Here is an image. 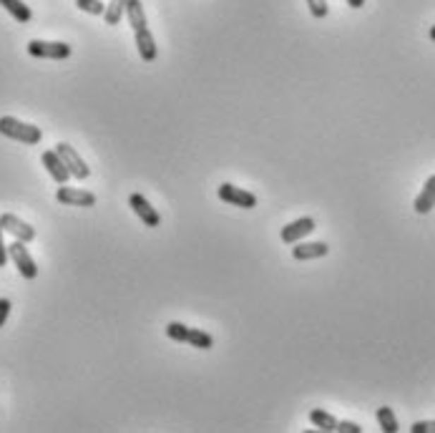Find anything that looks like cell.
<instances>
[{"label":"cell","mask_w":435,"mask_h":433,"mask_svg":"<svg viewBox=\"0 0 435 433\" xmlns=\"http://www.w3.org/2000/svg\"><path fill=\"white\" fill-rule=\"evenodd\" d=\"M0 134L8 136L13 141H20V144L35 146L40 139H43V131L33 124L18 121L16 116H0Z\"/></svg>","instance_id":"cell-1"},{"label":"cell","mask_w":435,"mask_h":433,"mask_svg":"<svg viewBox=\"0 0 435 433\" xmlns=\"http://www.w3.org/2000/svg\"><path fill=\"white\" fill-rule=\"evenodd\" d=\"M8 260H13V265L18 267V272H20L25 280H35V278H38V267H35V260L30 257L25 242L16 239L13 244H8Z\"/></svg>","instance_id":"cell-2"},{"label":"cell","mask_w":435,"mask_h":433,"mask_svg":"<svg viewBox=\"0 0 435 433\" xmlns=\"http://www.w3.org/2000/svg\"><path fill=\"white\" fill-rule=\"evenodd\" d=\"M56 151H58V156L64 159L66 169L71 172V177H73V179H88V177H91V169H88V164L81 159V154L71 144L61 141V144H56Z\"/></svg>","instance_id":"cell-3"},{"label":"cell","mask_w":435,"mask_h":433,"mask_svg":"<svg viewBox=\"0 0 435 433\" xmlns=\"http://www.w3.org/2000/svg\"><path fill=\"white\" fill-rule=\"evenodd\" d=\"M28 53L33 58H51V61H64L71 56L68 43H58V41H30Z\"/></svg>","instance_id":"cell-4"},{"label":"cell","mask_w":435,"mask_h":433,"mask_svg":"<svg viewBox=\"0 0 435 433\" xmlns=\"http://www.w3.org/2000/svg\"><path fill=\"white\" fill-rule=\"evenodd\" d=\"M219 199L227 204H234V207H242V209H254L257 207V196L252 191L242 189V186H234V184H222L217 189Z\"/></svg>","instance_id":"cell-5"},{"label":"cell","mask_w":435,"mask_h":433,"mask_svg":"<svg viewBox=\"0 0 435 433\" xmlns=\"http://www.w3.org/2000/svg\"><path fill=\"white\" fill-rule=\"evenodd\" d=\"M56 199L61 204H68V207H93L96 204V194L93 191L76 189V186H66V184L58 186Z\"/></svg>","instance_id":"cell-6"},{"label":"cell","mask_w":435,"mask_h":433,"mask_svg":"<svg viewBox=\"0 0 435 433\" xmlns=\"http://www.w3.org/2000/svg\"><path fill=\"white\" fill-rule=\"evenodd\" d=\"M0 227H3V232H8V235H13L16 239H20V242H33L35 239V230L28 225V222H23L20 217H16V214H3L0 217Z\"/></svg>","instance_id":"cell-7"},{"label":"cell","mask_w":435,"mask_h":433,"mask_svg":"<svg viewBox=\"0 0 435 433\" xmlns=\"http://www.w3.org/2000/svg\"><path fill=\"white\" fill-rule=\"evenodd\" d=\"M315 220L312 217H299V220H294V222H290L287 227H282V242L285 244H294V242H299L302 237H307V235H312L315 232Z\"/></svg>","instance_id":"cell-8"},{"label":"cell","mask_w":435,"mask_h":433,"mask_svg":"<svg viewBox=\"0 0 435 433\" xmlns=\"http://www.w3.org/2000/svg\"><path fill=\"white\" fill-rule=\"evenodd\" d=\"M129 207L133 209V214H136L138 220H141L146 227H159V225H161L159 212H156V209L151 207L146 196H141V194H131V196H129Z\"/></svg>","instance_id":"cell-9"},{"label":"cell","mask_w":435,"mask_h":433,"mask_svg":"<svg viewBox=\"0 0 435 433\" xmlns=\"http://www.w3.org/2000/svg\"><path fill=\"white\" fill-rule=\"evenodd\" d=\"M40 162H43V167H46V172L51 174L56 184H68L71 172H68V169H66L64 159L58 156V151H56V149L43 151V156H40Z\"/></svg>","instance_id":"cell-10"},{"label":"cell","mask_w":435,"mask_h":433,"mask_svg":"<svg viewBox=\"0 0 435 433\" xmlns=\"http://www.w3.org/2000/svg\"><path fill=\"white\" fill-rule=\"evenodd\" d=\"M327 252H330V247H327L325 242H302V244L294 242V247H292V257L297 262L320 260V257H325Z\"/></svg>","instance_id":"cell-11"},{"label":"cell","mask_w":435,"mask_h":433,"mask_svg":"<svg viewBox=\"0 0 435 433\" xmlns=\"http://www.w3.org/2000/svg\"><path fill=\"white\" fill-rule=\"evenodd\" d=\"M136 48H138V56L146 61V64H151L156 58V41H154V35H151L149 28H141L136 30Z\"/></svg>","instance_id":"cell-12"},{"label":"cell","mask_w":435,"mask_h":433,"mask_svg":"<svg viewBox=\"0 0 435 433\" xmlns=\"http://www.w3.org/2000/svg\"><path fill=\"white\" fill-rule=\"evenodd\" d=\"M433 207H435V174L425 182L423 191L415 196V204H412V209H415L418 214H428Z\"/></svg>","instance_id":"cell-13"},{"label":"cell","mask_w":435,"mask_h":433,"mask_svg":"<svg viewBox=\"0 0 435 433\" xmlns=\"http://www.w3.org/2000/svg\"><path fill=\"white\" fill-rule=\"evenodd\" d=\"M0 6L6 8L18 23H28L30 18H33V13H30V8L25 6L23 0H0Z\"/></svg>","instance_id":"cell-14"},{"label":"cell","mask_w":435,"mask_h":433,"mask_svg":"<svg viewBox=\"0 0 435 433\" xmlns=\"http://www.w3.org/2000/svg\"><path fill=\"white\" fill-rule=\"evenodd\" d=\"M126 16H129V23H131L133 30L146 28V13H143L141 0H129L126 3Z\"/></svg>","instance_id":"cell-15"},{"label":"cell","mask_w":435,"mask_h":433,"mask_svg":"<svg viewBox=\"0 0 435 433\" xmlns=\"http://www.w3.org/2000/svg\"><path fill=\"white\" fill-rule=\"evenodd\" d=\"M309 421L315 423V428H320V431H338V418L322 408L309 410Z\"/></svg>","instance_id":"cell-16"},{"label":"cell","mask_w":435,"mask_h":433,"mask_svg":"<svg viewBox=\"0 0 435 433\" xmlns=\"http://www.w3.org/2000/svg\"><path fill=\"white\" fill-rule=\"evenodd\" d=\"M378 423L380 428H383L385 433H398L400 431V426H398V418H395V410L388 408V405H383V408H378Z\"/></svg>","instance_id":"cell-17"},{"label":"cell","mask_w":435,"mask_h":433,"mask_svg":"<svg viewBox=\"0 0 435 433\" xmlns=\"http://www.w3.org/2000/svg\"><path fill=\"white\" fill-rule=\"evenodd\" d=\"M186 343L194 348H199V350H209V348L214 345V338L209 336V333H204V330L199 328H189V333H186Z\"/></svg>","instance_id":"cell-18"},{"label":"cell","mask_w":435,"mask_h":433,"mask_svg":"<svg viewBox=\"0 0 435 433\" xmlns=\"http://www.w3.org/2000/svg\"><path fill=\"white\" fill-rule=\"evenodd\" d=\"M126 3H129V0H111L109 6H106V13H103L106 23H109V25H119L121 16L126 13Z\"/></svg>","instance_id":"cell-19"},{"label":"cell","mask_w":435,"mask_h":433,"mask_svg":"<svg viewBox=\"0 0 435 433\" xmlns=\"http://www.w3.org/2000/svg\"><path fill=\"white\" fill-rule=\"evenodd\" d=\"M76 6H78L81 11L91 13V16H103V13H106V6H103L101 0H76Z\"/></svg>","instance_id":"cell-20"},{"label":"cell","mask_w":435,"mask_h":433,"mask_svg":"<svg viewBox=\"0 0 435 433\" xmlns=\"http://www.w3.org/2000/svg\"><path fill=\"white\" fill-rule=\"evenodd\" d=\"M186 333H189V328L181 323H169L167 325V336L172 338V340L177 343H186Z\"/></svg>","instance_id":"cell-21"},{"label":"cell","mask_w":435,"mask_h":433,"mask_svg":"<svg viewBox=\"0 0 435 433\" xmlns=\"http://www.w3.org/2000/svg\"><path fill=\"white\" fill-rule=\"evenodd\" d=\"M307 6H309V13L315 18H325L327 16V0H307Z\"/></svg>","instance_id":"cell-22"},{"label":"cell","mask_w":435,"mask_h":433,"mask_svg":"<svg viewBox=\"0 0 435 433\" xmlns=\"http://www.w3.org/2000/svg\"><path fill=\"white\" fill-rule=\"evenodd\" d=\"M410 431L412 433H435V421H415Z\"/></svg>","instance_id":"cell-23"},{"label":"cell","mask_w":435,"mask_h":433,"mask_svg":"<svg viewBox=\"0 0 435 433\" xmlns=\"http://www.w3.org/2000/svg\"><path fill=\"white\" fill-rule=\"evenodd\" d=\"M11 300L8 297H0V328L6 325V320H8V315H11Z\"/></svg>","instance_id":"cell-24"},{"label":"cell","mask_w":435,"mask_h":433,"mask_svg":"<svg viewBox=\"0 0 435 433\" xmlns=\"http://www.w3.org/2000/svg\"><path fill=\"white\" fill-rule=\"evenodd\" d=\"M338 431L340 433H360L362 428L357 426V423H352V421H338Z\"/></svg>","instance_id":"cell-25"},{"label":"cell","mask_w":435,"mask_h":433,"mask_svg":"<svg viewBox=\"0 0 435 433\" xmlns=\"http://www.w3.org/2000/svg\"><path fill=\"white\" fill-rule=\"evenodd\" d=\"M8 262V244L3 242V227H0V267H6Z\"/></svg>","instance_id":"cell-26"},{"label":"cell","mask_w":435,"mask_h":433,"mask_svg":"<svg viewBox=\"0 0 435 433\" xmlns=\"http://www.w3.org/2000/svg\"><path fill=\"white\" fill-rule=\"evenodd\" d=\"M347 6L350 8H362L365 6V0H347Z\"/></svg>","instance_id":"cell-27"},{"label":"cell","mask_w":435,"mask_h":433,"mask_svg":"<svg viewBox=\"0 0 435 433\" xmlns=\"http://www.w3.org/2000/svg\"><path fill=\"white\" fill-rule=\"evenodd\" d=\"M428 35H430V41H435V25H433V28H430V33H428Z\"/></svg>","instance_id":"cell-28"}]
</instances>
